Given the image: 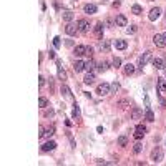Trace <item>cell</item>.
Masks as SVG:
<instances>
[{
	"label": "cell",
	"mask_w": 166,
	"mask_h": 166,
	"mask_svg": "<svg viewBox=\"0 0 166 166\" xmlns=\"http://www.w3.org/2000/svg\"><path fill=\"white\" fill-rule=\"evenodd\" d=\"M96 93H98L100 96L110 95V93H111V85H108V83H100V85L96 86Z\"/></svg>",
	"instance_id": "cell-1"
},
{
	"label": "cell",
	"mask_w": 166,
	"mask_h": 166,
	"mask_svg": "<svg viewBox=\"0 0 166 166\" xmlns=\"http://www.w3.org/2000/svg\"><path fill=\"white\" fill-rule=\"evenodd\" d=\"M77 25H78V32H81V33L90 32V22L86 18H80L78 22H77Z\"/></svg>",
	"instance_id": "cell-2"
},
{
	"label": "cell",
	"mask_w": 166,
	"mask_h": 166,
	"mask_svg": "<svg viewBox=\"0 0 166 166\" xmlns=\"http://www.w3.org/2000/svg\"><path fill=\"white\" fill-rule=\"evenodd\" d=\"M151 161H154V163L163 161V151H161V148H159V146H156V148L151 151Z\"/></svg>",
	"instance_id": "cell-3"
},
{
	"label": "cell",
	"mask_w": 166,
	"mask_h": 166,
	"mask_svg": "<svg viewBox=\"0 0 166 166\" xmlns=\"http://www.w3.org/2000/svg\"><path fill=\"white\" fill-rule=\"evenodd\" d=\"M151 57H153L151 52H145V53H143V55L138 58V66H139V68H143V66H145L150 60H151Z\"/></svg>",
	"instance_id": "cell-4"
},
{
	"label": "cell",
	"mask_w": 166,
	"mask_h": 166,
	"mask_svg": "<svg viewBox=\"0 0 166 166\" xmlns=\"http://www.w3.org/2000/svg\"><path fill=\"white\" fill-rule=\"evenodd\" d=\"M153 43L156 46H159V48H165V45H166V40L163 38V35H159V33H156L154 37H153Z\"/></svg>",
	"instance_id": "cell-5"
},
{
	"label": "cell",
	"mask_w": 166,
	"mask_h": 166,
	"mask_svg": "<svg viewBox=\"0 0 166 166\" xmlns=\"http://www.w3.org/2000/svg\"><path fill=\"white\" fill-rule=\"evenodd\" d=\"M153 66L156 68V70H163L166 66V61L165 58H159V57H156V58H153Z\"/></svg>",
	"instance_id": "cell-6"
},
{
	"label": "cell",
	"mask_w": 166,
	"mask_h": 166,
	"mask_svg": "<svg viewBox=\"0 0 166 166\" xmlns=\"http://www.w3.org/2000/svg\"><path fill=\"white\" fill-rule=\"evenodd\" d=\"M145 133H146V126L138 125V126H136V130H135V138H136V139H141L143 136H145Z\"/></svg>",
	"instance_id": "cell-7"
},
{
	"label": "cell",
	"mask_w": 166,
	"mask_h": 166,
	"mask_svg": "<svg viewBox=\"0 0 166 166\" xmlns=\"http://www.w3.org/2000/svg\"><path fill=\"white\" fill-rule=\"evenodd\" d=\"M55 148H57V143H55V141H52V139H50V141H46L45 145L42 146V151H43V153H48V151H53V150H55Z\"/></svg>",
	"instance_id": "cell-8"
},
{
	"label": "cell",
	"mask_w": 166,
	"mask_h": 166,
	"mask_svg": "<svg viewBox=\"0 0 166 166\" xmlns=\"http://www.w3.org/2000/svg\"><path fill=\"white\" fill-rule=\"evenodd\" d=\"M65 32L68 33V35H75V33L78 32V25H75V23H66V27H65Z\"/></svg>",
	"instance_id": "cell-9"
},
{
	"label": "cell",
	"mask_w": 166,
	"mask_h": 166,
	"mask_svg": "<svg viewBox=\"0 0 166 166\" xmlns=\"http://www.w3.org/2000/svg\"><path fill=\"white\" fill-rule=\"evenodd\" d=\"M159 15H161V8H159V7H156V8H151V12H150V15H148V18L151 20V22H154Z\"/></svg>",
	"instance_id": "cell-10"
},
{
	"label": "cell",
	"mask_w": 166,
	"mask_h": 166,
	"mask_svg": "<svg viewBox=\"0 0 166 166\" xmlns=\"http://www.w3.org/2000/svg\"><path fill=\"white\" fill-rule=\"evenodd\" d=\"M73 53H75L77 57H83V55H86V45H77L75 46V50H73Z\"/></svg>",
	"instance_id": "cell-11"
},
{
	"label": "cell",
	"mask_w": 166,
	"mask_h": 166,
	"mask_svg": "<svg viewBox=\"0 0 166 166\" xmlns=\"http://www.w3.org/2000/svg\"><path fill=\"white\" fill-rule=\"evenodd\" d=\"M113 46L116 48V50H125L126 46H128V43H126V40H115L113 42Z\"/></svg>",
	"instance_id": "cell-12"
},
{
	"label": "cell",
	"mask_w": 166,
	"mask_h": 166,
	"mask_svg": "<svg viewBox=\"0 0 166 166\" xmlns=\"http://www.w3.org/2000/svg\"><path fill=\"white\" fill-rule=\"evenodd\" d=\"M73 70H75V73L83 72V70H85V61H81V60L75 61V65H73Z\"/></svg>",
	"instance_id": "cell-13"
},
{
	"label": "cell",
	"mask_w": 166,
	"mask_h": 166,
	"mask_svg": "<svg viewBox=\"0 0 166 166\" xmlns=\"http://www.w3.org/2000/svg\"><path fill=\"white\" fill-rule=\"evenodd\" d=\"M158 92L163 95L166 93V80L165 78H158Z\"/></svg>",
	"instance_id": "cell-14"
},
{
	"label": "cell",
	"mask_w": 166,
	"mask_h": 166,
	"mask_svg": "<svg viewBox=\"0 0 166 166\" xmlns=\"http://www.w3.org/2000/svg\"><path fill=\"white\" fill-rule=\"evenodd\" d=\"M116 25L118 27H126L128 25V20L125 15H116Z\"/></svg>",
	"instance_id": "cell-15"
},
{
	"label": "cell",
	"mask_w": 166,
	"mask_h": 166,
	"mask_svg": "<svg viewBox=\"0 0 166 166\" xmlns=\"http://www.w3.org/2000/svg\"><path fill=\"white\" fill-rule=\"evenodd\" d=\"M83 10H85V13H96V5L95 3H86L85 7H83Z\"/></svg>",
	"instance_id": "cell-16"
},
{
	"label": "cell",
	"mask_w": 166,
	"mask_h": 166,
	"mask_svg": "<svg viewBox=\"0 0 166 166\" xmlns=\"http://www.w3.org/2000/svg\"><path fill=\"white\" fill-rule=\"evenodd\" d=\"M135 65H131V63H126L125 66H123V72H125V75H133L135 73Z\"/></svg>",
	"instance_id": "cell-17"
},
{
	"label": "cell",
	"mask_w": 166,
	"mask_h": 166,
	"mask_svg": "<svg viewBox=\"0 0 166 166\" xmlns=\"http://www.w3.org/2000/svg\"><path fill=\"white\" fill-rule=\"evenodd\" d=\"M95 33H96V37H98V38L103 37V23H101V22H98V23L95 25Z\"/></svg>",
	"instance_id": "cell-18"
},
{
	"label": "cell",
	"mask_w": 166,
	"mask_h": 166,
	"mask_svg": "<svg viewBox=\"0 0 166 166\" xmlns=\"http://www.w3.org/2000/svg\"><path fill=\"white\" fill-rule=\"evenodd\" d=\"M83 81H85L86 85H90V83H93V81H95V73L93 72H88L85 75V78H83Z\"/></svg>",
	"instance_id": "cell-19"
},
{
	"label": "cell",
	"mask_w": 166,
	"mask_h": 166,
	"mask_svg": "<svg viewBox=\"0 0 166 166\" xmlns=\"http://www.w3.org/2000/svg\"><path fill=\"white\" fill-rule=\"evenodd\" d=\"M61 17H63V20H65L66 23H70V22L73 20V12H72V10H65Z\"/></svg>",
	"instance_id": "cell-20"
},
{
	"label": "cell",
	"mask_w": 166,
	"mask_h": 166,
	"mask_svg": "<svg viewBox=\"0 0 166 166\" xmlns=\"http://www.w3.org/2000/svg\"><path fill=\"white\" fill-rule=\"evenodd\" d=\"M57 66H58V77L61 80H65L66 78V72L61 68V61H60V60H57Z\"/></svg>",
	"instance_id": "cell-21"
},
{
	"label": "cell",
	"mask_w": 166,
	"mask_h": 166,
	"mask_svg": "<svg viewBox=\"0 0 166 166\" xmlns=\"http://www.w3.org/2000/svg\"><path fill=\"white\" fill-rule=\"evenodd\" d=\"M143 116V111L139 110V108H133V111H131V118L133 120H139Z\"/></svg>",
	"instance_id": "cell-22"
},
{
	"label": "cell",
	"mask_w": 166,
	"mask_h": 166,
	"mask_svg": "<svg viewBox=\"0 0 166 166\" xmlns=\"http://www.w3.org/2000/svg\"><path fill=\"white\" fill-rule=\"evenodd\" d=\"M100 50H101V52H110V42H108V40L100 42Z\"/></svg>",
	"instance_id": "cell-23"
},
{
	"label": "cell",
	"mask_w": 166,
	"mask_h": 166,
	"mask_svg": "<svg viewBox=\"0 0 166 166\" xmlns=\"http://www.w3.org/2000/svg\"><path fill=\"white\" fill-rule=\"evenodd\" d=\"M145 120H146V121H154V115H153L151 108H146V113H145Z\"/></svg>",
	"instance_id": "cell-24"
},
{
	"label": "cell",
	"mask_w": 166,
	"mask_h": 166,
	"mask_svg": "<svg viewBox=\"0 0 166 166\" xmlns=\"http://www.w3.org/2000/svg\"><path fill=\"white\" fill-rule=\"evenodd\" d=\"M118 145L123 146V148H125V146H128V138H126L125 135H121V136L118 138Z\"/></svg>",
	"instance_id": "cell-25"
},
{
	"label": "cell",
	"mask_w": 166,
	"mask_h": 166,
	"mask_svg": "<svg viewBox=\"0 0 166 166\" xmlns=\"http://www.w3.org/2000/svg\"><path fill=\"white\" fill-rule=\"evenodd\" d=\"M61 93L65 95L66 98H72V92H70V88H68L66 85H61Z\"/></svg>",
	"instance_id": "cell-26"
},
{
	"label": "cell",
	"mask_w": 166,
	"mask_h": 166,
	"mask_svg": "<svg viewBox=\"0 0 166 166\" xmlns=\"http://www.w3.org/2000/svg\"><path fill=\"white\" fill-rule=\"evenodd\" d=\"M38 105H40V108H46V106H48V100H46L45 96H40V98H38Z\"/></svg>",
	"instance_id": "cell-27"
},
{
	"label": "cell",
	"mask_w": 166,
	"mask_h": 166,
	"mask_svg": "<svg viewBox=\"0 0 166 166\" xmlns=\"http://www.w3.org/2000/svg\"><path fill=\"white\" fill-rule=\"evenodd\" d=\"M93 68H95V61H93V60H88V61H85V70L92 72Z\"/></svg>",
	"instance_id": "cell-28"
},
{
	"label": "cell",
	"mask_w": 166,
	"mask_h": 166,
	"mask_svg": "<svg viewBox=\"0 0 166 166\" xmlns=\"http://www.w3.org/2000/svg\"><path fill=\"white\" fill-rule=\"evenodd\" d=\"M53 135H55V126H48V128H46L45 130V136H48V138H50V136H53Z\"/></svg>",
	"instance_id": "cell-29"
},
{
	"label": "cell",
	"mask_w": 166,
	"mask_h": 166,
	"mask_svg": "<svg viewBox=\"0 0 166 166\" xmlns=\"http://www.w3.org/2000/svg\"><path fill=\"white\" fill-rule=\"evenodd\" d=\"M131 12L135 13V15H139V13L143 12V8H141V5H138V3H136V5L131 7Z\"/></svg>",
	"instance_id": "cell-30"
},
{
	"label": "cell",
	"mask_w": 166,
	"mask_h": 166,
	"mask_svg": "<svg viewBox=\"0 0 166 166\" xmlns=\"http://www.w3.org/2000/svg\"><path fill=\"white\" fill-rule=\"evenodd\" d=\"M98 70H100V72H106V70H108V63H106V61L98 63Z\"/></svg>",
	"instance_id": "cell-31"
},
{
	"label": "cell",
	"mask_w": 166,
	"mask_h": 166,
	"mask_svg": "<svg viewBox=\"0 0 166 166\" xmlns=\"http://www.w3.org/2000/svg\"><path fill=\"white\" fill-rule=\"evenodd\" d=\"M141 150H143V146H141V143H136V145L133 146V151L136 153V154H139V153H141Z\"/></svg>",
	"instance_id": "cell-32"
},
{
	"label": "cell",
	"mask_w": 166,
	"mask_h": 166,
	"mask_svg": "<svg viewBox=\"0 0 166 166\" xmlns=\"http://www.w3.org/2000/svg\"><path fill=\"white\" fill-rule=\"evenodd\" d=\"M128 105H130V100H126V98L118 101V106H121V108H125V106H128Z\"/></svg>",
	"instance_id": "cell-33"
},
{
	"label": "cell",
	"mask_w": 166,
	"mask_h": 166,
	"mask_svg": "<svg viewBox=\"0 0 166 166\" xmlns=\"http://www.w3.org/2000/svg\"><path fill=\"white\" fill-rule=\"evenodd\" d=\"M120 65H121V58L115 57V58H113V66H115V68H118Z\"/></svg>",
	"instance_id": "cell-34"
},
{
	"label": "cell",
	"mask_w": 166,
	"mask_h": 166,
	"mask_svg": "<svg viewBox=\"0 0 166 166\" xmlns=\"http://www.w3.org/2000/svg\"><path fill=\"white\" fill-rule=\"evenodd\" d=\"M78 116H80V108L75 105V108H73V118H78Z\"/></svg>",
	"instance_id": "cell-35"
},
{
	"label": "cell",
	"mask_w": 166,
	"mask_h": 166,
	"mask_svg": "<svg viewBox=\"0 0 166 166\" xmlns=\"http://www.w3.org/2000/svg\"><path fill=\"white\" fill-rule=\"evenodd\" d=\"M60 40H61L60 37H55V38H53V45L57 46V48H58V46L61 45V42H60Z\"/></svg>",
	"instance_id": "cell-36"
},
{
	"label": "cell",
	"mask_w": 166,
	"mask_h": 166,
	"mask_svg": "<svg viewBox=\"0 0 166 166\" xmlns=\"http://www.w3.org/2000/svg\"><path fill=\"white\" fill-rule=\"evenodd\" d=\"M136 30H138V28H136L135 25H131V27H128V30H126V32H128V33H135Z\"/></svg>",
	"instance_id": "cell-37"
},
{
	"label": "cell",
	"mask_w": 166,
	"mask_h": 166,
	"mask_svg": "<svg viewBox=\"0 0 166 166\" xmlns=\"http://www.w3.org/2000/svg\"><path fill=\"white\" fill-rule=\"evenodd\" d=\"M38 136H40V138H43V136H45V128H43V126H40V130H38Z\"/></svg>",
	"instance_id": "cell-38"
},
{
	"label": "cell",
	"mask_w": 166,
	"mask_h": 166,
	"mask_svg": "<svg viewBox=\"0 0 166 166\" xmlns=\"http://www.w3.org/2000/svg\"><path fill=\"white\" fill-rule=\"evenodd\" d=\"M53 115H55V111H53L52 108H50V110H45V116H53Z\"/></svg>",
	"instance_id": "cell-39"
},
{
	"label": "cell",
	"mask_w": 166,
	"mask_h": 166,
	"mask_svg": "<svg viewBox=\"0 0 166 166\" xmlns=\"http://www.w3.org/2000/svg\"><path fill=\"white\" fill-rule=\"evenodd\" d=\"M118 90H120V85H118V83H113V85H111V92H118Z\"/></svg>",
	"instance_id": "cell-40"
},
{
	"label": "cell",
	"mask_w": 166,
	"mask_h": 166,
	"mask_svg": "<svg viewBox=\"0 0 166 166\" xmlns=\"http://www.w3.org/2000/svg\"><path fill=\"white\" fill-rule=\"evenodd\" d=\"M86 55H88V57H92V55H93V48H92V46H86Z\"/></svg>",
	"instance_id": "cell-41"
},
{
	"label": "cell",
	"mask_w": 166,
	"mask_h": 166,
	"mask_svg": "<svg viewBox=\"0 0 166 166\" xmlns=\"http://www.w3.org/2000/svg\"><path fill=\"white\" fill-rule=\"evenodd\" d=\"M38 85H40V86L45 85V78H43V77H38Z\"/></svg>",
	"instance_id": "cell-42"
},
{
	"label": "cell",
	"mask_w": 166,
	"mask_h": 166,
	"mask_svg": "<svg viewBox=\"0 0 166 166\" xmlns=\"http://www.w3.org/2000/svg\"><path fill=\"white\" fill-rule=\"evenodd\" d=\"M48 55H50V58H55V52H53V50H50V53H48Z\"/></svg>",
	"instance_id": "cell-43"
},
{
	"label": "cell",
	"mask_w": 166,
	"mask_h": 166,
	"mask_svg": "<svg viewBox=\"0 0 166 166\" xmlns=\"http://www.w3.org/2000/svg\"><path fill=\"white\" fill-rule=\"evenodd\" d=\"M163 38H165V40H166V32H165V33H163Z\"/></svg>",
	"instance_id": "cell-44"
},
{
	"label": "cell",
	"mask_w": 166,
	"mask_h": 166,
	"mask_svg": "<svg viewBox=\"0 0 166 166\" xmlns=\"http://www.w3.org/2000/svg\"><path fill=\"white\" fill-rule=\"evenodd\" d=\"M165 61H166V55H165Z\"/></svg>",
	"instance_id": "cell-45"
},
{
	"label": "cell",
	"mask_w": 166,
	"mask_h": 166,
	"mask_svg": "<svg viewBox=\"0 0 166 166\" xmlns=\"http://www.w3.org/2000/svg\"><path fill=\"white\" fill-rule=\"evenodd\" d=\"M150 2H153V0H150Z\"/></svg>",
	"instance_id": "cell-46"
}]
</instances>
